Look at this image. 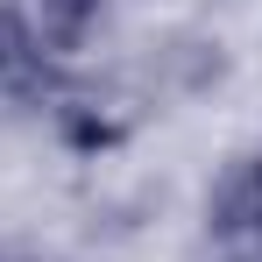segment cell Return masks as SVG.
<instances>
[{
	"instance_id": "cell-3",
	"label": "cell",
	"mask_w": 262,
	"mask_h": 262,
	"mask_svg": "<svg viewBox=\"0 0 262 262\" xmlns=\"http://www.w3.org/2000/svg\"><path fill=\"white\" fill-rule=\"evenodd\" d=\"M29 57H36V36H29V21L0 7V78H14V71H29Z\"/></svg>"
},
{
	"instance_id": "cell-1",
	"label": "cell",
	"mask_w": 262,
	"mask_h": 262,
	"mask_svg": "<svg viewBox=\"0 0 262 262\" xmlns=\"http://www.w3.org/2000/svg\"><path fill=\"white\" fill-rule=\"evenodd\" d=\"M220 213H227V220H220V234H227L241 255H262V163L248 170V184H241Z\"/></svg>"
},
{
	"instance_id": "cell-2",
	"label": "cell",
	"mask_w": 262,
	"mask_h": 262,
	"mask_svg": "<svg viewBox=\"0 0 262 262\" xmlns=\"http://www.w3.org/2000/svg\"><path fill=\"white\" fill-rule=\"evenodd\" d=\"M36 7H43V43L50 50H71L85 36V21L99 14V0H36Z\"/></svg>"
}]
</instances>
